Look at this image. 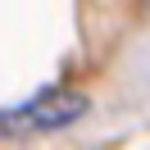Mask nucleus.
<instances>
[{
    "label": "nucleus",
    "mask_w": 150,
    "mask_h": 150,
    "mask_svg": "<svg viewBox=\"0 0 150 150\" xmlns=\"http://www.w3.org/2000/svg\"><path fill=\"white\" fill-rule=\"evenodd\" d=\"M86 109L82 96H41V100L23 105L18 114H0V132H37V127H64V123H73L77 114Z\"/></svg>",
    "instance_id": "nucleus-1"
}]
</instances>
